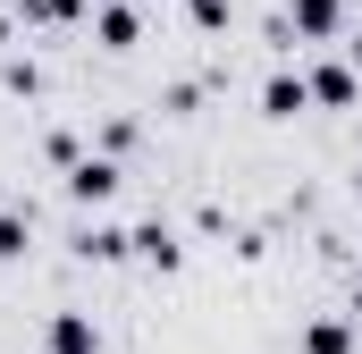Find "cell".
Returning <instances> with one entry per match:
<instances>
[{"mask_svg":"<svg viewBox=\"0 0 362 354\" xmlns=\"http://www.w3.org/2000/svg\"><path fill=\"white\" fill-rule=\"evenodd\" d=\"M51 354H93V321L85 312H59L51 321Z\"/></svg>","mask_w":362,"mask_h":354,"instance_id":"obj_5","label":"cell"},{"mask_svg":"<svg viewBox=\"0 0 362 354\" xmlns=\"http://www.w3.org/2000/svg\"><path fill=\"white\" fill-rule=\"evenodd\" d=\"M127 245H135V253H144V262H177V236H169V228H144V236H127Z\"/></svg>","mask_w":362,"mask_h":354,"instance_id":"obj_8","label":"cell"},{"mask_svg":"<svg viewBox=\"0 0 362 354\" xmlns=\"http://www.w3.org/2000/svg\"><path fill=\"white\" fill-rule=\"evenodd\" d=\"M346 0H295V34H337Z\"/></svg>","mask_w":362,"mask_h":354,"instance_id":"obj_6","label":"cell"},{"mask_svg":"<svg viewBox=\"0 0 362 354\" xmlns=\"http://www.w3.org/2000/svg\"><path fill=\"white\" fill-rule=\"evenodd\" d=\"M17 253H25V219H17V211H0V262H17Z\"/></svg>","mask_w":362,"mask_h":354,"instance_id":"obj_10","label":"cell"},{"mask_svg":"<svg viewBox=\"0 0 362 354\" xmlns=\"http://www.w3.org/2000/svg\"><path fill=\"white\" fill-rule=\"evenodd\" d=\"M303 354H354V321H312L303 329Z\"/></svg>","mask_w":362,"mask_h":354,"instance_id":"obj_4","label":"cell"},{"mask_svg":"<svg viewBox=\"0 0 362 354\" xmlns=\"http://www.w3.org/2000/svg\"><path fill=\"white\" fill-rule=\"evenodd\" d=\"M101 42H110V51H127V42H135V8H127V0H110V8H101Z\"/></svg>","mask_w":362,"mask_h":354,"instance_id":"obj_7","label":"cell"},{"mask_svg":"<svg viewBox=\"0 0 362 354\" xmlns=\"http://www.w3.org/2000/svg\"><path fill=\"white\" fill-rule=\"evenodd\" d=\"M303 101H312V85H303V76H270V85H262V110H270V118H295Z\"/></svg>","mask_w":362,"mask_h":354,"instance_id":"obj_2","label":"cell"},{"mask_svg":"<svg viewBox=\"0 0 362 354\" xmlns=\"http://www.w3.org/2000/svg\"><path fill=\"white\" fill-rule=\"evenodd\" d=\"M76 253H85V262H118V253H127V236H118V228H85V245H76Z\"/></svg>","mask_w":362,"mask_h":354,"instance_id":"obj_9","label":"cell"},{"mask_svg":"<svg viewBox=\"0 0 362 354\" xmlns=\"http://www.w3.org/2000/svg\"><path fill=\"white\" fill-rule=\"evenodd\" d=\"M303 85H312V101H329V110H346V101H354V68H312Z\"/></svg>","mask_w":362,"mask_h":354,"instance_id":"obj_3","label":"cell"},{"mask_svg":"<svg viewBox=\"0 0 362 354\" xmlns=\"http://www.w3.org/2000/svg\"><path fill=\"white\" fill-rule=\"evenodd\" d=\"M85 0H25V17H42V25H59V17H76Z\"/></svg>","mask_w":362,"mask_h":354,"instance_id":"obj_11","label":"cell"},{"mask_svg":"<svg viewBox=\"0 0 362 354\" xmlns=\"http://www.w3.org/2000/svg\"><path fill=\"white\" fill-rule=\"evenodd\" d=\"M68 194H76V202H110V194H118V161H76V169H68Z\"/></svg>","mask_w":362,"mask_h":354,"instance_id":"obj_1","label":"cell"}]
</instances>
